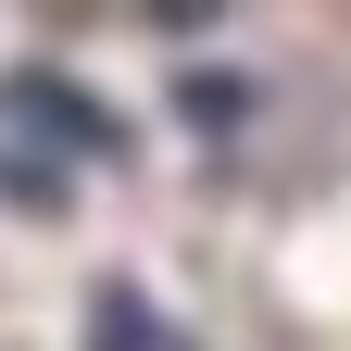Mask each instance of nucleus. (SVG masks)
I'll list each match as a JSON object with an SVG mask.
<instances>
[{
    "instance_id": "nucleus-1",
    "label": "nucleus",
    "mask_w": 351,
    "mask_h": 351,
    "mask_svg": "<svg viewBox=\"0 0 351 351\" xmlns=\"http://www.w3.org/2000/svg\"><path fill=\"white\" fill-rule=\"evenodd\" d=\"M113 151H125V138H113V113L88 101L75 75H51V63L0 75V189L51 201V189H63L51 163H113Z\"/></svg>"
},
{
    "instance_id": "nucleus-2",
    "label": "nucleus",
    "mask_w": 351,
    "mask_h": 351,
    "mask_svg": "<svg viewBox=\"0 0 351 351\" xmlns=\"http://www.w3.org/2000/svg\"><path fill=\"white\" fill-rule=\"evenodd\" d=\"M88 351H189V339H176L138 289H101V301H88Z\"/></svg>"
}]
</instances>
